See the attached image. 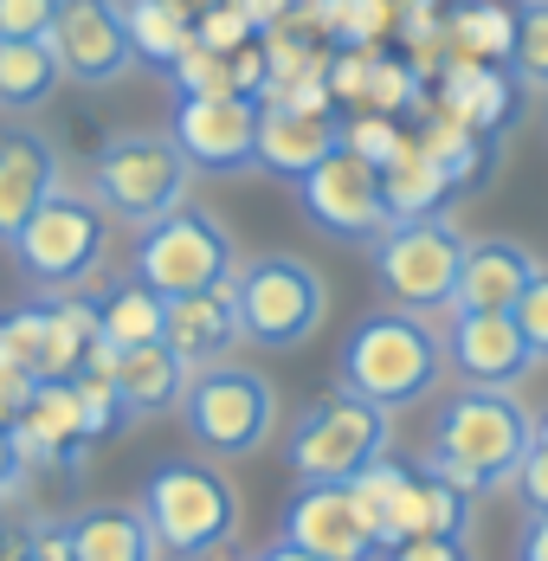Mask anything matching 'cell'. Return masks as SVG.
Listing matches in <instances>:
<instances>
[{
    "label": "cell",
    "mask_w": 548,
    "mask_h": 561,
    "mask_svg": "<svg viewBox=\"0 0 548 561\" xmlns=\"http://www.w3.org/2000/svg\"><path fill=\"white\" fill-rule=\"evenodd\" d=\"M536 446V413L516 400V388H458L433 420V446H426V471L465 484L471 497L484 491H510L523 458Z\"/></svg>",
    "instance_id": "cell-1"
},
{
    "label": "cell",
    "mask_w": 548,
    "mask_h": 561,
    "mask_svg": "<svg viewBox=\"0 0 548 561\" xmlns=\"http://www.w3.org/2000/svg\"><path fill=\"white\" fill-rule=\"evenodd\" d=\"M438 375H445V336L420 310H400V304L362 317L342 342V362H335V388L362 393L387 413L420 407L438 388Z\"/></svg>",
    "instance_id": "cell-2"
},
{
    "label": "cell",
    "mask_w": 548,
    "mask_h": 561,
    "mask_svg": "<svg viewBox=\"0 0 548 561\" xmlns=\"http://www.w3.org/2000/svg\"><path fill=\"white\" fill-rule=\"evenodd\" d=\"M91 201L104 207L110 220H123L129 232L156 226L162 214H174L181 201H194V162L181 156L174 129H116L104 149L91 156L84 174Z\"/></svg>",
    "instance_id": "cell-3"
},
{
    "label": "cell",
    "mask_w": 548,
    "mask_h": 561,
    "mask_svg": "<svg viewBox=\"0 0 548 561\" xmlns=\"http://www.w3.org/2000/svg\"><path fill=\"white\" fill-rule=\"evenodd\" d=\"M142 516L174 561H214L239 536V491L207 458H162L142 484Z\"/></svg>",
    "instance_id": "cell-4"
},
{
    "label": "cell",
    "mask_w": 548,
    "mask_h": 561,
    "mask_svg": "<svg viewBox=\"0 0 548 561\" xmlns=\"http://www.w3.org/2000/svg\"><path fill=\"white\" fill-rule=\"evenodd\" d=\"M181 426H187V439L207 458H252V451H265L277 433L272 375L246 368L232 355L214 362V368H194L187 393H181Z\"/></svg>",
    "instance_id": "cell-5"
},
{
    "label": "cell",
    "mask_w": 548,
    "mask_h": 561,
    "mask_svg": "<svg viewBox=\"0 0 548 561\" xmlns=\"http://www.w3.org/2000/svg\"><path fill=\"white\" fill-rule=\"evenodd\" d=\"M20 278L33 290H84V284L104 272L110 259V214L91 201V187H58L53 201L20 226V239L7 245Z\"/></svg>",
    "instance_id": "cell-6"
},
{
    "label": "cell",
    "mask_w": 548,
    "mask_h": 561,
    "mask_svg": "<svg viewBox=\"0 0 548 561\" xmlns=\"http://www.w3.org/2000/svg\"><path fill=\"white\" fill-rule=\"evenodd\" d=\"M129 272L162 290V297H194V290H226L239 278V239L226 232L214 207L181 201L174 214H162L156 226L136 232V259Z\"/></svg>",
    "instance_id": "cell-7"
},
{
    "label": "cell",
    "mask_w": 548,
    "mask_h": 561,
    "mask_svg": "<svg viewBox=\"0 0 548 561\" xmlns=\"http://www.w3.org/2000/svg\"><path fill=\"white\" fill-rule=\"evenodd\" d=\"M387 439H393V413L362 400V393L335 388L297 413L284 458H290L297 484H349L375 458H387Z\"/></svg>",
    "instance_id": "cell-8"
},
{
    "label": "cell",
    "mask_w": 548,
    "mask_h": 561,
    "mask_svg": "<svg viewBox=\"0 0 548 561\" xmlns=\"http://www.w3.org/2000/svg\"><path fill=\"white\" fill-rule=\"evenodd\" d=\"M239 330L252 348H304L329 323V278L297 252H259L232 278Z\"/></svg>",
    "instance_id": "cell-9"
},
{
    "label": "cell",
    "mask_w": 548,
    "mask_h": 561,
    "mask_svg": "<svg viewBox=\"0 0 548 561\" xmlns=\"http://www.w3.org/2000/svg\"><path fill=\"white\" fill-rule=\"evenodd\" d=\"M465 232L445 220V214H420V220H393L368 245L375 259V284L400 310H420V317H445L452 297H458V265H465Z\"/></svg>",
    "instance_id": "cell-10"
},
{
    "label": "cell",
    "mask_w": 548,
    "mask_h": 561,
    "mask_svg": "<svg viewBox=\"0 0 548 561\" xmlns=\"http://www.w3.org/2000/svg\"><path fill=\"white\" fill-rule=\"evenodd\" d=\"M290 187H297L304 220L317 226V232H329V239H342V245H375L387 226H393L381 169L368 156H355L349 142L329 149L323 162L304 174V181H290Z\"/></svg>",
    "instance_id": "cell-11"
},
{
    "label": "cell",
    "mask_w": 548,
    "mask_h": 561,
    "mask_svg": "<svg viewBox=\"0 0 548 561\" xmlns=\"http://www.w3.org/2000/svg\"><path fill=\"white\" fill-rule=\"evenodd\" d=\"M181 156L194 174H259V98L219 91V98H181L168 116Z\"/></svg>",
    "instance_id": "cell-12"
},
{
    "label": "cell",
    "mask_w": 548,
    "mask_h": 561,
    "mask_svg": "<svg viewBox=\"0 0 548 561\" xmlns=\"http://www.w3.org/2000/svg\"><path fill=\"white\" fill-rule=\"evenodd\" d=\"M445 368L465 388H523L543 362L510 310H445Z\"/></svg>",
    "instance_id": "cell-13"
},
{
    "label": "cell",
    "mask_w": 548,
    "mask_h": 561,
    "mask_svg": "<svg viewBox=\"0 0 548 561\" xmlns=\"http://www.w3.org/2000/svg\"><path fill=\"white\" fill-rule=\"evenodd\" d=\"M46 39H53L65 78H71V84H91V91L123 84V78H129V65H136L123 0H65Z\"/></svg>",
    "instance_id": "cell-14"
},
{
    "label": "cell",
    "mask_w": 548,
    "mask_h": 561,
    "mask_svg": "<svg viewBox=\"0 0 548 561\" xmlns=\"http://www.w3.org/2000/svg\"><path fill=\"white\" fill-rule=\"evenodd\" d=\"M277 536L284 542H297V549H310V556L323 561H375V536H368V523H362V510L349 497V484H297V497L284 504L277 516Z\"/></svg>",
    "instance_id": "cell-15"
},
{
    "label": "cell",
    "mask_w": 548,
    "mask_h": 561,
    "mask_svg": "<svg viewBox=\"0 0 548 561\" xmlns=\"http://www.w3.org/2000/svg\"><path fill=\"white\" fill-rule=\"evenodd\" d=\"M329 149H342V123L329 111L297 104V98H284V91L259 98V174L304 181Z\"/></svg>",
    "instance_id": "cell-16"
},
{
    "label": "cell",
    "mask_w": 548,
    "mask_h": 561,
    "mask_svg": "<svg viewBox=\"0 0 548 561\" xmlns=\"http://www.w3.org/2000/svg\"><path fill=\"white\" fill-rule=\"evenodd\" d=\"M58 187H65V156L53 149V136H33V129L0 136V245H13L20 226L33 220Z\"/></svg>",
    "instance_id": "cell-17"
},
{
    "label": "cell",
    "mask_w": 548,
    "mask_h": 561,
    "mask_svg": "<svg viewBox=\"0 0 548 561\" xmlns=\"http://www.w3.org/2000/svg\"><path fill=\"white\" fill-rule=\"evenodd\" d=\"M543 272V259L523 245V239H471L465 245V265H458V297L452 310H516V297L529 290V278Z\"/></svg>",
    "instance_id": "cell-18"
},
{
    "label": "cell",
    "mask_w": 548,
    "mask_h": 561,
    "mask_svg": "<svg viewBox=\"0 0 548 561\" xmlns=\"http://www.w3.org/2000/svg\"><path fill=\"white\" fill-rule=\"evenodd\" d=\"M438 98H445V116L478 129V136H503L516 111H523V84L510 78V65H491V58H458L445 65L438 78Z\"/></svg>",
    "instance_id": "cell-19"
},
{
    "label": "cell",
    "mask_w": 548,
    "mask_h": 561,
    "mask_svg": "<svg viewBox=\"0 0 548 561\" xmlns=\"http://www.w3.org/2000/svg\"><path fill=\"white\" fill-rule=\"evenodd\" d=\"M162 342L187 362V368H214V362H226V355L246 342L232 284H226V290H194V297H168Z\"/></svg>",
    "instance_id": "cell-20"
},
{
    "label": "cell",
    "mask_w": 548,
    "mask_h": 561,
    "mask_svg": "<svg viewBox=\"0 0 548 561\" xmlns=\"http://www.w3.org/2000/svg\"><path fill=\"white\" fill-rule=\"evenodd\" d=\"M187 362L168 348V342H142V348H116L110 362V381L123 393V413L129 420H156V413H181V393H187Z\"/></svg>",
    "instance_id": "cell-21"
},
{
    "label": "cell",
    "mask_w": 548,
    "mask_h": 561,
    "mask_svg": "<svg viewBox=\"0 0 548 561\" xmlns=\"http://www.w3.org/2000/svg\"><path fill=\"white\" fill-rule=\"evenodd\" d=\"M413 484H420V465H400V458H375L362 478H349V497H355L381 556L413 536Z\"/></svg>",
    "instance_id": "cell-22"
},
{
    "label": "cell",
    "mask_w": 548,
    "mask_h": 561,
    "mask_svg": "<svg viewBox=\"0 0 548 561\" xmlns=\"http://www.w3.org/2000/svg\"><path fill=\"white\" fill-rule=\"evenodd\" d=\"M71 561H162L142 504H98L71 516Z\"/></svg>",
    "instance_id": "cell-23"
},
{
    "label": "cell",
    "mask_w": 548,
    "mask_h": 561,
    "mask_svg": "<svg viewBox=\"0 0 548 561\" xmlns=\"http://www.w3.org/2000/svg\"><path fill=\"white\" fill-rule=\"evenodd\" d=\"M65 84L53 39H0V111L7 116H33L46 111Z\"/></svg>",
    "instance_id": "cell-24"
},
{
    "label": "cell",
    "mask_w": 548,
    "mask_h": 561,
    "mask_svg": "<svg viewBox=\"0 0 548 561\" xmlns=\"http://www.w3.org/2000/svg\"><path fill=\"white\" fill-rule=\"evenodd\" d=\"M123 20H129L136 65H149V71H174L187 58V46H194L187 0H123Z\"/></svg>",
    "instance_id": "cell-25"
},
{
    "label": "cell",
    "mask_w": 548,
    "mask_h": 561,
    "mask_svg": "<svg viewBox=\"0 0 548 561\" xmlns=\"http://www.w3.org/2000/svg\"><path fill=\"white\" fill-rule=\"evenodd\" d=\"M98 323H104L110 348H142V342H162V330H168V297H162V290H149V284L129 272L123 284H110L104 297H98Z\"/></svg>",
    "instance_id": "cell-26"
},
{
    "label": "cell",
    "mask_w": 548,
    "mask_h": 561,
    "mask_svg": "<svg viewBox=\"0 0 548 561\" xmlns=\"http://www.w3.org/2000/svg\"><path fill=\"white\" fill-rule=\"evenodd\" d=\"M387 181V207H393V220H420V214H445V201L458 194L445 174H438V162L420 149V142H407L393 162L381 169Z\"/></svg>",
    "instance_id": "cell-27"
},
{
    "label": "cell",
    "mask_w": 548,
    "mask_h": 561,
    "mask_svg": "<svg viewBox=\"0 0 548 561\" xmlns=\"http://www.w3.org/2000/svg\"><path fill=\"white\" fill-rule=\"evenodd\" d=\"M458 58H491L503 65L510 58V39H516V7H496V0H458L452 20H445Z\"/></svg>",
    "instance_id": "cell-28"
},
{
    "label": "cell",
    "mask_w": 548,
    "mask_h": 561,
    "mask_svg": "<svg viewBox=\"0 0 548 561\" xmlns=\"http://www.w3.org/2000/svg\"><path fill=\"white\" fill-rule=\"evenodd\" d=\"M413 536H471V491L420 465V484H413Z\"/></svg>",
    "instance_id": "cell-29"
},
{
    "label": "cell",
    "mask_w": 548,
    "mask_h": 561,
    "mask_svg": "<svg viewBox=\"0 0 548 561\" xmlns=\"http://www.w3.org/2000/svg\"><path fill=\"white\" fill-rule=\"evenodd\" d=\"M503 65L523 91H548V0H516V39Z\"/></svg>",
    "instance_id": "cell-30"
},
{
    "label": "cell",
    "mask_w": 548,
    "mask_h": 561,
    "mask_svg": "<svg viewBox=\"0 0 548 561\" xmlns=\"http://www.w3.org/2000/svg\"><path fill=\"white\" fill-rule=\"evenodd\" d=\"M420 149L438 162V174H445L452 187H465L471 174L484 169V136H478V129H465V123H452V116H438L433 129L420 136Z\"/></svg>",
    "instance_id": "cell-31"
},
{
    "label": "cell",
    "mask_w": 548,
    "mask_h": 561,
    "mask_svg": "<svg viewBox=\"0 0 548 561\" xmlns=\"http://www.w3.org/2000/svg\"><path fill=\"white\" fill-rule=\"evenodd\" d=\"M168 84H174V104H181V98H219V91H232V58L207 53V46L194 39L187 58L168 71Z\"/></svg>",
    "instance_id": "cell-32"
},
{
    "label": "cell",
    "mask_w": 548,
    "mask_h": 561,
    "mask_svg": "<svg viewBox=\"0 0 548 561\" xmlns=\"http://www.w3.org/2000/svg\"><path fill=\"white\" fill-rule=\"evenodd\" d=\"M194 39H201L207 53H226V58H232L239 46H252L259 33H252V20H246V13H239L232 0H214V7H207V13L194 20Z\"/></svg>",
    "instance_id": "cell-33"
},
{
    "label": "cell",
    "mask_w": 548,
    "mask_h": 561,
    "mask_svg": "<svg viewBox=\"0 0 548 561\" xmlns=\"http://www.w3.org/2000/svg\"><path fill=\"white\" fill-rule=\"evenodd\" d=\"M342 142H349L355 156H368L375 169H387V162L407 149V136H400V123H393V116H362V123H342Z\"/></svg>",
    "instance_id": "cell-34"
},
{
    "label": "cell",
    "mask_w": 548,
    "mask_h": 561,
    "mask_svg": "<svg viewBox=\"0 0 548 561\" xmlns=\"http://www.w3.org/2000/svg\"><path fill=\"white\" fill-rule=\"evenodd\" d=\"M65 0H0V39H46Z\"/></svg>",
    "instance_id": "cell-35"
},
{
    "label": "cell",
    "mask_w": 548,
    "mask_h": 561,
    "mask_svg": "<svg viewBox=\"0 0 548 561\" xmlns=\"http://www.w3.org/2000/svg\"><path fill=\"white\" fill-rule=\"evenodd\" d=\"M516 323H523V336H529V348H536V362H548V265L529 278V290L516 297V310H510Z\"/></svg>",
    "instance_id": "cell-36"
},
{
    "label": "cell",
    "mask_w": 548,
    "mask_h": 561,
    "mask_svg": "<svg viewBox=\"0 0 548 561\" xmlns=\"http://www.w3.org/2000/svg\"><path fill=\"white\" fill-rule=\"evenodd\" d=\"M381 561H478V556H471V536H407Z\"/></svg>",
    "instance_id": "cell-37"
},
{
    "label": "cell",
    "mask_w": 548,
    "mask_h": 561,
    "mask_svg": "<svg viewBox=\"0 0 548 561\" xmlns=\"http://www.w3.org/2000/svg\"><path fill=\"white\" fill-rule=\"evenodd\" d=\"M20 561H71V523H33V529H20Z\"/></svg>",
    "instance_id": "cell-38"
},
{
    "label": "cell",
    "mask_w": 548,
    "mask_h": 561,
    "mask_svg": "<svg viewBox=\"0 0 548 561\" xmlns=\"http://www.w3.org/2000/svg\"><path fill=\"white\" fill-rule=\"evenodd\" d=\"M516 497L529 510H548V446H529L523 471H516Z\"/></svg>",
    "instance_id": "cell-39"
},
{
    "label": "cell",
    "mask_w": 548,
    "mask_h": 561,
    "mask_svg": "<svg viewBox=\"0 0 548 561\" xmlns=\"http://www.w3.org/2000/svg\"><path fill=\"white\" fill-rule=\"evenodd\" d=\"M232 7L252 20V33H277V26L290 20V7H297V0H232Z\"/></svg>",
    "instance_id": "cell-40"
},
{
    "label": "cell",
    "mask_w": 548,
    "mask_h": 561,
    "mask_svg": "<svg viewBox=\"0 0 548 561\" xmlns=\"http://www.w3.org/2000/svg\"><path fill=\"white\" fill-rule=\"evenodd\" d=\"M516 561H548V510L523 516V536H516Z\"/></svg>",
    "instance_id": "cell-41"
},
{
    "label": "cell",
    "mask_w": 548,
    "mask_h": 561,
    "mask_svg": "<svg viewBox=\"0 0 548 561\" xmlns=\"http://www.w3.org/2000/svg\"><path fill=\"white\" fill-rule=\"evenodd\" d=\"M26 484V458L13 446V426H0V497H13Z\"/></svg>",
    "instance_id": "cell-42"
},
{
    "label": "cell",
    "mask_w": 548,
    "mask_h": 561,
    "mask_svg": "<svg viewBox=\"0 0 548 561\" xmlns=\"http://www.w3.org/2000/svg\"><path fill=\"white\" fill-rule=\"evenodd\" d=\"M252 561H323V556H310V549H297V542H284V536H277L272 549H259Z\"/></svg>",
    "instance_id": "cell-43"
},
{
    "label": "cell",
    "mask_w": 548,
    "mask_h": 561,
    "mask_svg": "<svg viewBox=\"0 0 548 561\" xmlns=\"http://www.w3.org/2000/svg\"><path fill=\"white\" fill-rule=\"evenodd\" d=\"M536 446H548V413H536Z\"/></svg>",
    "instance_id": "cell-44"
},
{
    "label": "cell",
    "mask_w": 548,
    "mask_h": 561,
    "mask_svg": "<svg viewBox=\"0 0 548 561\" xmlns=\"http://www.w3.org/2000/svg\"><path fill=\"white\" fill-rule=\"evenodd\" d=\"M0 504H7V497H0Z\"/></svg>",
    "instance_id": "cell-45"
}]
</instances>
